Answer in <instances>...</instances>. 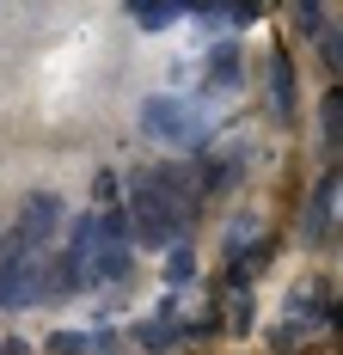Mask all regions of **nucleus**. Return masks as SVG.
Masks as SVG:
<instances>
[{
    "mask_svg": "<svg viewBox=\"0 0 343 355\" xmlns=\"http://www.w3.org/2000/svg\"><path fill=\"white\" fill-rule=\"evenodd\" d=\"M129 6H141V0H129Z\"/></svg>",
    "mask_w": 343,
    "mask_h": 355,
    "instance_id": "nucleus-11",
    "label": "nucleus"
},
{
    "mask_svg": "<svg viewBox=\"0 0 343 355\" xmlns=\"http://www.w3.org/2000/svg\"><path fill=\"white\" fill-rule=\"evenodd\" d=\"M129 12H135L141 31H166L172 19H178V0H141V6H129Z\"/></svg>",
    "mask_w": 343,
    "mask_h": 355,
    "instance_id": "nucleus-7",
    "label": "nucleus"
},
{
    "mask_svg": "<svg viewBox=\"0 0 343 355\" xmlns=\"http://www.w3.org/2000/svg\"><path fill=\"white\" fill-rule=\"evenodd\" d=\"M227 6V19L233 25H251V19H264V0H221Z\"/></svg>",
    "mask_w": 343,
    "mask_h": 355,
    "instance_id": "nucleus-10",
    "label": "nucleus"
},
{
    "mask_svg": "<svg viewBox=\"0 0 343 355\" xmlns=\"http://www.w3.org/2000/svg\"><path fill=\"white\" fill-rule=\"evenodd\" d=\"M196 184L178 172V166H153V172H141L129 184V209H135V233L147 245H166L178 239L190 220H196Z\"/></svg>",
    "mask_w": 343,
    "mask_h": 355,
    "instance_id": "nucleus-1",
    "label": "nucleus"
},
{
    "mask_svg": "<svg viewBox=\"0 0 343 355\" xmlns=\"http://www.w3.org/2000/svg\"><path fill=\"white\" fill-rule=\"evenodd\" d=\"M141 129H147L153 141H166V147H196V141H203V129H208V116L190 105V98L160 92V98L141 105Z\"/></svg>",
    "mask_w": 343,
    "mask_h": 355,
    "instance_id": "nucleus-2",
    "label": "nucleus"
},
{
    "mask_svg": "<svg viewBox=\"0 0 343 355\" xmlns=\"http://www.w3.org/2000/svg\"><path fill=\"white\" fill-rule=\"evenodd\" d=\"M31 257H37L31 239H19V233H6V239H0V300H6V294H12V282L31 270Z\"/></svg>",
    "mask_w": 343,
    "mask_h": 355,
    "instance_id": "nucleus-4",
    "label": "nucleus"
},
{
    "mask_svg": "<svg viewBox=\"0 0 343 355\" xmlns=\"http://www.w3.org/2000/svg\"><path fill=\"white\" fill-rule=\"evenodd\" d=\"M227 86H240V49L233 43L208 49V92H227Z\"/></svg>",
    "mask_w": 343,
    "mask_h": 355,
    "instance_id": "nucleus-6",
    "label": "nucleus"
},
{
    "mask_svg": "<svg viewBox=\"0 0 343 355\" xmlns=\"http://www.w3.org/2000/svg\"><path fill=\"white\" fill-rule=\"evenodd\" d=\"M270 105H276L282 123L294 116V62L288 55H270Z\"/></svg>",
    "mask_w": 343,
    "mask_h": 355,
    "instance_id": "nucleus-5",
    "label": "nucleus"
},
{
    "mask_svg": "<svg viewBox=\"0 0 343 355\" xmlns=\"http://www.w3.org/2000/svg\"><path fill=\"white\" fill-rule=\"evenodd\" d=\"M56 227H62V202L37 190V196H25V209H19V227H12V233H19V239H31L37 251H49Z\"/></svg>",
    "mask_w": 343,
    "mask_h": 355,
    "instance_id": "nucleus-3",
    "label": "nucleus"
},
{
    "mask_svg": "<svg viewBox=\"0 0 343 355\" xmlns=\"http://www.w3.org/2000/svg\"><path fill=\"white\" fill-rule=\"evenodd\" d=\"M331 196H337V172H325L319 196H312V214H307V239H319V233H325V220H331Z\"/></svg>",
    "mask_w": 343,
    "mask_h": 355,
    "instance_id": "nucleus-8",
    "label": "nucleus"
},
{
    "mask_svg": "<svg viewBox=\"0 0 343 355\" xmlns=\"http://www.w3.org/2000/svg\"><path fill=\"white\" fill-rule=\"evenodd\" d=\"M294 25H301L307 37H319L325 31V0H294Z\"/></svg>",
    "mask_w": 343,
    "mask_h": 355,
    "instance_id": "nucleus-9",
    "label": "nucleus"
}]
</instances>
